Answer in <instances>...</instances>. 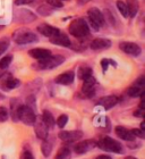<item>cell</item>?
Masks as SVG:
<instances>
[{
  "mask_svg": "<svg viewBox=\"0 0 145 159\" xmlns=\"http://www.w3.org/2000/svg\"><path fill=\"white\" fill-rule=\"evenodd\" d=\"M117 8H118L119 13L121 14L124 17H129V14H128V9H127V6H126V3L121 0H118L117 1Z\"/></svg>",
  "mask_w": 145,
  "mask_h": 159,
  "instance_id": "cell-29",
  "label": "cell"
},
{
  "mask_svg": "<svg viewBox=\"0 0 145 159\" xmlns=\"http://www.w3.org/2000/svg\"><path fill=\"white\" fill-rule=\"evenodd\" d=\"M61 1H70V0H61Z\"/></svg>",
  "mask_w": 145,
  "mask_h": 159,
  "instance_id": "cell-44",
  "label": "cell"
},
{
  "mask_svg": "<svg viewBox=\"0 0 145 159\" xmlns=\"http://www.w3.org/2000/svg\"><path fill=\"white\" fill-rule=\"evenodd\" d=\"M48 5L52 7V8H61L64 6V3L61 0H46Z\"/></svg>",
  "mask_w": 145,
  "mask_h": 159,
  "instance_id": "cell-33",
  "label": "cell"
},
{
  "mask_svg": "<svg viewBox=\"0 0 145 159\" xmlns=\"http://www.w3.org/2000/svg\"><path fill=\"white\" fill-rule=\"evenodd\" d=\"M87 14H89L90 20H91L93 24H95L99 29L104 25V22H106V20H104L103 14L100 11V9H98V8H95V7H92V8H90V9H89Z\"/></svg>",
  "mask_w": 145,
  "mask_h": 159,
  "instance_id": "cell-10",
  "label": "cell"
},
{
  "mask_svg": "<svg viewBox=\"0 0 145 159\" xmlns=\"http://www.w3.org/2000/svg\"><path fill=\"white\" fill-rule=\"evenodd\" d=\"M95 147L96 141H94V140H84V141L76 143L75 147H74V151L77 155H83V153L89 152L90 150L94 149Z\"/></svg>",
  "mask_w": 145,
  "mask_h": 159,
  "instance_id": "cell-9",
  "label": "cell"
},
{
  "mask_svg": "<svg viewBox=\"0 0 145 159\" xmlns=\"http://www.w3.org/2000/svg\"><path fill=\"white\" fill-rule=\"evenodd\" d=\"M111 44L112 43L110 40L103 39V38H98V39H94L93 41H91L90 47L93 50H104V49H109L111 47Z\"/></svg>",
  "mask_w": 145,
  "mask_h": 159,
  "instance_id": "cell-14",
  "label": "cell"
},
{
  "mask_svg": "<svg viewBox=\"0 0 145 159\" xmlns=\"http://www.w3.org/2000/svg\"><path fill=\"white\" fill-rule=\"evenodd\" d=\"M37 32L44 35V37L48 38H52L53 35H56L60 32L59 29H57L55 26H51L49 24H41L39 27H37Z\"/></svg>",
  "mask_w": 145,
  "mask_h": 159,
  "instance_id": "cell-16",
  "label": "cell"
},
{
  "mask_svg": "<svg viewBox=\"0 0 145 159\" xmlns=\"http://www.w3.org/2000/svg\"><path fill=\"white\" fill-rule=\"evenodd\" d=\"M20 84V81L17 79H15V77H13L10 74H5V75H2V76L0 77V85L2 86V89L6 90V91L16 89Z\"/></svg>",
  "mask_w": 145,
  "mask_h": 159,
  "instance_id": "cell-11",
  "label": "cell"
},
{
  "mask_svg": "<svg viewBox=\"0 0 145 159\" xmlns=\"http://www.w3.org/2000/svg\"><path fill=\"white\" fill-rule=\"evenodd\" d=\"M133 133V135L137 136V138H141V139H144L145 138V131H142V129H130Z\"/></svg>",
  "mask_w": 145,
  "mask_h": 159,
  "instance_id": "cell-35",
  "label": "cell"
},
{
  "mask_svg": "<svg viewBox=\"0 0 145 159\" xmlns=\"http://www.w3.org/2000/svg\"><path fill=\"white\" fill-rule=\"evenodd\" d=\"M119 101V99L116 96H108L103 97L99 100V105H101L102 107H104L106 109H110L112 107L117 105V102Z\"/></svg>",
  "mask_w": 145,
  "mask_h": 159,
  "instance_id": "cell-20",
  "label": "cell"
},
{
  "mask_svg": "<svg viewBox=\"0 0 145 159\" xmlns=\"http://www.w3.org/2000/svg\"><path fill=\"white\" fill-rule=\"evenodd\" d=\"M15 17L18 18V20L23 22V23H29L31 20H35L34 14H32L30 10H20L18 13L15 14Z\"/></svg>",
  "mask_w": 145,
  "mask_h": 159,
  "instance_id": "cell-21",
  "label": "cell"
},
{
  "mask_svg": "<svg viewBox=\"0 0 145 159\" xmlns=\"http://www.w3.org/2000/svg\"><path fill=\"white\" fill-rule=\"evenodd\" d=\"M29 53L31 57H33L37 60L46 59V58L51 56V51L49 49H46V48H34V49H31Z\"/></svg>",
  "mask_w": 145,
  "mask_h": 159,
  "instance_id": "cell-17",
  "label": "cell"
},
{
  "mask_svg": "<svg viewBox=\"0 0 145 159\" xmlns=\"http://www.w3.org/2000/svg\"><path fill=\"white\" fill-rule=\"evenodd\" d=\"M91 0H77V3L78 5H85V3H87V2H90Z\"/></svg>",
  "mask_w": 145,
  "mask_h": 159,
  "instance_id": "cell-42",
  "label": "cell"
},
{
  "mask_svg": "<svg viewBox=\"0 0 145 159\" xmlns=\"http://www.w3.org/2000/svg\"><path fill=\"white\" fill-rule=\"evenodd\" d=\"M50 42L61 47H70V44H72L70 40L68 39L66 34H63L60 32L58 34H56V35H53L52 38H50Z\"/></svg>",
  "mask_w": 145,
  "mask_h": 159,
  "instance_id": "cell-18",
  "label": "cell"
},
{
  "mask_svg": "<svg viewBox=\"0 0 145 159\" xmlns=\"http://www.w3.org/2000/svg\"><path fill=\"white\" fill-rule=\"evenodd\" d=\"M26 106L29 107V108H31L32 110H34V108H35V98H34V96H29L26 98Z\"/></svg>",
  "mask_w": 145,
  "mask_h": 159,
  "instance_id": "cell-34",
  "label": "cell"
},
{
  "mask_svg": "<svg viewBox=\"0 0 145 159\" xmlns=\"http://www.w3.org/2000/svg\"><path fill=\"white\" fill-rule=\"evenodd\" d=\"M35 117L36 115L34 114V110H32L27 106H23V105L20 106L18 110V120H22L25 125L33 126Z\"/></svg>",
  "mask_w": 145,
  "mask_h": 159,
  "instance_id": "cell-5",
  "label": "cell"
},
{
  "mask_svg": "<svg viewBox=\"0 0 145 159\" xmlns=\"http://www.w3.org/2000/svg\"><path fill=\"white\" fill-rule=\"evenodd\" d=\"M103 16H106L107 18H108V20H109V23L111 24L112 26H115L116 20H115V18H113V16H112L111 11H109L108 9H107V10H104V15H103Z\"/></svg>",
  "mask_w": 145,
  "mask_h": 159,
  "instance_id": "cell-36",
  "label": "cell"
},
{
  "mask_svg": "<svg viewBox=\"0 0 145 159\" xmlns=\"http://www.w3.org/2000/svg\"><path fill=\"white\" fill-rule=\"evenodd\" d=\"M134 116L143 117L144 116V109H143V108H139L138 110H135V111H134Z\"/></svg>",
  "mask_w": 145,
  "mask_h": 159,
  "instance_id": "cell-40",
  "label": "cell"
},
{
  "mask_svg": "<svg viewBox=\"0 0 145 159\" xmlns=\"http://www.w3.org/2000/svg\"><path fill=\"white\" fill-rule=\"evenodd\" d=\"M74 79H75V74L74 72L69 70V72H65V73L58 75L55 80V82L61 84V85H69L74 82Z\"/></svg>",
  "mask_w": 145,
  "mask_h": 159,
  "instance_id": "cell-15",
  "label": "cell"
},
{
  "mask_svg": "<svg viewBox=\"0 0 145 159\" xmlns=\"http://www.w3.org/2000/svg\"><path fill=\"white\" fill-rule=\"evenodd\" d=\"M83 132L82 131H63V132H59L58 134V138L63 141H77V140L82 139Z\"/></svg>",
  "mask_w": 145,
  "mask_h": 159,
  "instance_id": "cell-13",
  "label": "cell"
},
{
  "mask_svg": "<svg viewBox=\"0 0 145 159\" xmlns=\"http://www.w3.org/2000/svg\"><path fill=\"white\" fill-rule=\"evenodd\" d=\"M34 131H35V135L41 140H46L48 138V127L42 120L41 116H36L35 120H34Z\"/></svg>",
  "mask_w": 145,
  "mask_h": 159,
  "instance_id": "cell-8",
  "label": "cell"
},
{
  "mask_svg": "<svg viewBox=\"0 0 145 159\" xmlns=\"http://www.w3.org/2000/svg\"><path fill=\"white\" fill-rule=\"evenodd\" d=\"M65 61V57L57 55V56H50L46 59L39 60L36 64H34V70H52L55 67L59 66Z\"/></svg>",
  "mask_w": 145,
  "mask_h": 159,
  "instance_id": "cell-3",
  "label": "cell"
},
{
  "mask_svg": "<svg viewBox=\"0 0 145 159\" xmlns=\"http://www.w3.org/2000/svg\"><path fill=\"white\" fill-rule=\"evenodd\" d=\"M13 37L14 40L18 44H29V43H33L35 41H37V35L35 33H33L32 31L25 30V29L15 31Z\"/></svg>",
  "mask_w": 145,
  "mask_h": 159,
  "instance_id": "cell-4",
  "label": "cell"
},
{
  "mask_svg": "<svg viewBox=\"0 0 145 159\" xmlns=\"http://www.w3.org/2000/svg\"><path fill=\"white\" fill-rule=\"evenodd\" d=\"M8 117H9V113H8L7 108L0 107V122H6Z\"/></svg>",
  "mask_w": 145,
  "mask_h": 159,
  "instance_id": "cell-32",
  "label": "cell"
},
{
  "mask_svg": "<svg viewBox=\"0 0 145 159\" xmlns=\"http://www.w3.org/2000/svg\"><path fill=\"white\" fill-rule=\"evenodd\" d=\"M10 44V40L8 37H2L0 39V55H2Z\"/></svg>",
  "mask_w": 145,
  "mask_h": 159,
  "instance_id": "cell-30",
  "label": "cell"
},
{
  "mask_svg": "<svg viewBox=\"0 0 145 159\" xmlns=\"http://www.w3.org/2000/svg\"><path fill=\"white\" fill-rule=\"evenodd\" d=\"M96 147H99L101 150L109 151V152L115 153H122L124 152V148H122L121 143L116 141L110 136H103L96 142Z\"/></svg>",
  "mask_w": 145,
  "mask_h": 159,
  "instance_id": "cell-2",
  "label": "cell"
},
{
  "mask_svg": "<svg viewBox=\"0 0 145 159\" xmlns=\"http://www.w3.org/2000/svg\"><path fill=\"white\" fill-rule=\"evenodd\" d=\"M115 131L118 138H120L121 140H125V141H134L135 140V136L133 135L132 131L124 127V126H117Z\"/></svg>",
  "mask_w": 145,
  "mask_h": 159,
  "instance_id": "cell-19",
  "label": "cell"
},
{
  "mask_svg": "<svg viewBox=\"0 0 145 159\" xmlns=\"http://www.w3.org/2000/svg\"><path fill=\"white\" fill-rule=\"evenodd\" d=\"M125 159H137V158H135V157H133V156H128V157H126Z\"/></svg>",
  "mask_w": 145,
  "mask_h": 159,
  "instance_id": "cell-43",
  "label": "cell"
},
{
  "mask_svg": "<svg viewBox=\"0 0 145 159\" xmlns=\"http://www.w3.org/2000/svg\"><path fill=\"white\" fill-rule=\"evenodd\" d=\"M67 122H68V116H67V115H60V116L58 117V119H57L56 123L60 129H63V127L66 126Z\"/></svg>",
  "mask_w": 145,
  "mask_h": 159,
  "instance_id": "cell-31",
  "label": "cell"
},
{
  "mask_svg": "<svg viewBox=\"0 0 145 159\" xmlns=\"http://www.w3.org/2000/svg\"><path fill=\"white\" fill-rule=\"evenodd\" d=\"M95 159H112L111 157L107 156V155H101V156H98Z\"/></svg>",
  "mask_w": 145,
  "mask_h": 159,
  "instance_id": "cell-41",
  "label": "cell"
},
{
  "mask_svg": "<svg viewBox=\"0 0 145 159\" xmlns=\"http://www.w3.org/2000/svg\"><path fill=\"white\" fill-rule=\"evenodd\" d=\"M34 0H15V5L16 6H22V5H29L32 3Z\"/></svg>",
  "mask_w": 145,
  "mask_h": 159,
  "instance_id": "cell-37",
  "label": "cell"
},
{
  "mask_svg": "<svg viewBox=\"0 0 145 159\" xmlns=\"http://www.w3.org/2000/svg\"><path fill=\"white\" fill-rule=\"evenodd\" d=\"M93 75V70L91 67L89 66H82L78 68V72H77V76L81 81H84L87 77L92 76Z\"/></svg>",
  "mask_w": 145,
  "mask_h": 159,
  "instance_id": "cell-24",
  "label": "cell"
},
{
  "mask_svg": "<svg viewBox=\"0 0 145 159\" xmlns=\"http://www.w3.org/2000/svg\"><path fill=\"white\" fill-rule=\"evenodd\" d=\"M11 61H13V56L11 55H7L3 58H1L0 59V70H6V68H8V66L11 64Z\"/></svg>",
  "mask_w": 145,
  "mask_h": 159,
  "instance_id": "cell-28",
  "label": "cell"
},
{
  "mask_svg": "<svg viewBox=\"0 0 145 159\" xmlns=\"http://www.w3.org/2000/svg\"><path fill=\"white\" fill-rule=\"evenodd\" d=\"M1 29H2V26H0V30H1Z\"/></svg>",
  "mask_w": 145,
  "mask_h": 159,
  "instance_id": "cell-46",
  "label": "cell"
},
{
  "mask_svg": "<svg viewBox=\"0 0 145 159\" xmlns=\"http://www.w3.org/2000/svg\"><path fill=\"white\" fill-rule=\"evenodd\" d=\"M68 31L75 38H85L90 34L89 24L83 18H76L72 20L68 26Z\"/></svg>",
  "mask_w": 145,
  "mask_h": 159,
  "instance_id": "cell-1",
  "label": "cell"
},
{
  "mask_svg": "<svg viewBox=\"0 0 145 159\" xmlns=\"http://www.w3.org/2000/svg\"><path fill=\"white\" fill-rule=\"evenodd\" d=\"M51 150H52V144L44 140V141H43V143L41 144V151H42L43 156L49 157L50 153H51Z\"/></svg>",
  "mask_w": 145,
  "mask_h": 159,
  "instance_id": "cell-27",
  "label": "cell"
},
{
  "mask_svg": "<svg viewBox=\"0 0 145 159\" xmlns=\"http://www.w3.org/2000/svg\"><path fill=\"white\" fill-rule=\"evenodd\" d=\"M53 11V8L48 3H43L40 7H37V13L41 15V16H50Z\"/></svg>",
  "mask_w": 145,
  "mask_h": 159,
  "instance_id": "cell-25",
  "label": "cell"
},
{
  "mask_svg": "<svg viewBox=\"0 0 145 159\" xmlns=\"http://www.w3.org/2000/svg\"><path fill=\"white\" fill-rule=\"evenodd\" d=\"M70 157H72V152L68 148H60L55 159H70Z\"/></svg>",
  "mask_w": 145,
  "mask_h": 159,
  "instance_id": "cell-26",
  "label": "cell"
},
{
  "mask_svg": "<svg viewBox=\"0 0 145 159\" xmlns=\"http://www.w3.org/2000/svg\"><path fill=\"white\" fill-rule=\"evenodd\" d=\"M81 93L84 98H92L94 96V93H95V79L93 77V75L83 81Z\"/></svg>",
  "mask_w": 145,
  "mask_h": 159,
  "instance_id": "cell-7",
  "label": "cell"
},
{
  "mask_svg": "<svg viewBox=\"0 0 145 159\" xmlns=\"http://www.w3.org/2000/svg\"><path fill=\"white\" fill-rule=\"evenodd\" d=\"M126 6L128 9V14L130 17H135L138 13L139 9V2L138 0H126Z\"/></svg>",
  "mask_w": 145,
  "mask_h": 159,
  "instance_id": "cell-22",
  "label": "cell"
},
{
  "mask_svg": "<svg viewBox=\"0 0 145 159\" xmlns=\"http://www.w3.org/2000/svg\"><path fill=\"white\" fill-rule=\"evenodd\" d=\"M20 159H34V157L30 151H24V152L20 155Z\"/></svg>",
  "mask_w": 145,
  "mask_h": 159,
  "instance_id": "cell-38",
  "label": "cell"
},
{
  "mask_svg": "<svg viewBox=\"0 0 145 159\" xmlns=\"http://www.w3.org/2000/svg\"><path fill=\"white\" fill-rule=\"evenodd\" d=\"M144 86H145L144 77L141 76L133 85H130L128 89L126 90V94L129 97H132V98L143 96V94H144Z\"/></svg>",
  "mask_w": 145,
  "mask_h": 159,
  "instance_id": "cell-6",
  "label": "cell"
},
{
  "mask_svg": "<svg viewBox=\"0 0 145 159\" xmlns=\"http://www.w3.org/2000/svg\"><path fill=\"white\" fill-rule=\"evenodd\" d=\"M1 98H2V96H1V94H0V99H1Z\"/></svg>",
  "mask_w": 145,
  "mask_h": 159,
  "instance_id": "cell-45",
  "label": "cell"
},
{
  "mask_svg": "<svg viewBox=\"0 0 145 159\" xmlns=\"http://www.w3.org/2000/svg\"><path fill=\"white\" fill-rule=\"evenodd\" d=\"M109 64H110V59H103L102 61H101V65H102V67H103V72H106L107 70Z\"/></svg>",
  "mask_w": 145,
  "mask_h": 159,
  "instance_id": "cell-39",
  "label": "cell"
},
{
  "mask_svg": "<svg viewBox=\"0 0 145 159\" xmlns=\"http://www.w3.org/2000/svg\"><path fill=\"white\" fill-rule=\"evenodd\" d=\"M42 120L44 122V124L46 125L48 129H53L55 125H56V120H55V117L49 110H44L42 113Z\"/></svg>",
  "mask_w": 145,
  "mask_h": 159,
  "instance_id": "cell-23",
  "label": "cell"
},
{
  "mask_svg": "<svg viewBox=\"0 0 145 159\" xmlns=\"http://www.w3.org/2000/svg\"><path fill=\"white\" fill-rule=\"evenodd\" d=\"M120 47V50H122L127 55H130V56H138L139 53L142 52V49L138 44H136L134 42H121L119 44Z\"/></svg>",
  "mask_w": 145,
  "mask_h": 159,
  "instance_id": "cell-12",
  "label": "cell"
}]
</instances>
